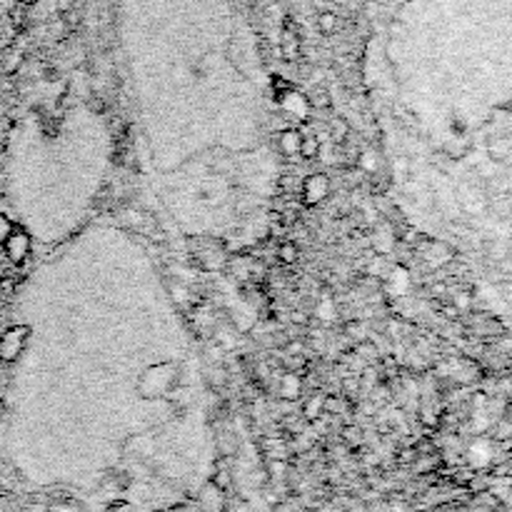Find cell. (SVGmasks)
I'll return each mask as SVG.
<instances>
[{"label": "cell", "instance_id": "1", "mask_svg": "<svg viewBox=\"0 0 512 512\" xmlns=\"http://www.w3.org/2000/svg\"><path fill=\"white\" fill-rule=\"evenodd\" d=\"M178 373L173 365H158L150 367L138 382V390L143 397H163L165 393H170V385L175 382V375Z\"/></svg>", "mask_w": 512, "mask_h": 512}, {"label": "cell", "instance_id": "2", "mask_svg": "<svg viewBox=\"0 0 512 512\" xmlns=\"http://www.w3.org/2000/svg\"><path fill=\"white\" fill-rule=\"evenodd\" d=\"M30 338V327L28 325H10L3 335H0V362H15L23 355L25 345H28Z\"/></svg>", "mask_w": 512, "mask_h": 512}, {"label": "cell", "instance_id": "3", "mask_svg": "<svg viewBox=\"0 0 512 512\" xmlns=\"http://www.w3.org/2000/svg\"><path fill=\"white\" fill-rule=\"evenodd\" d=\"M327 195H330V178L325 173L305 175L300 183V202L305 208H315L320 202H325Z\"/></svg>", "mask_w": 512, "mask_h": 512}, {"label": "cell", "instance_id": "4", "mask_svg": "<svg viewBox=\"0 0 512 512\" xmlns=\"http://www.w3.org/2000/svg\"><path fill=\"white\" fill-rule=\"evenodd\" d=\"M30 235H28V230L21 228V225H15L13 233L5 237V242H3V250H5V257H8V263H13V265H23L25 260L30 257Z\"/></svg>", "mask_w": 512, "mask_h": 512}, {"label": "cell", "instance_id": "5", "mask_svg": "<svg viewBox=\"0 0 512 512\" xmlns=\"http://www.w3.org/2000/svg\"><path fill=\"white\" fill-rule=\"evenodd\" d=\"M280 53H283L285 60H295L300 56V38L298 30L292 28V23L288 21L283 28V38H280Z\"/></svg>", "mask_w": 512, "mask_h": 512}, {"label": "cell", "instance_id": "6", "mask_svg": "<svg viewBox=\"0 0 512 512\" xmlns=\"http://www.w3.org/2000/svg\"><path fill=\"white\" fill-rule=\"evenodd\" d=\"M300 143H303V132H300L298 128H288V130H283L280 132V138H277V148H280V152L288 155V158L300 155Z\"/></svg>", "mask_w": 512, "mask_h": 512}, {"label": "cell", "instance_id": "7", "mask_svg": "<svg viewBox=\"0 0 512 512\" xmlns=\"http://www.w3.org/2000/svg\"><path fill=\"white\" fill-rule=\"evenodd\" d=\"M277 393L283 395L285 400H298L300 393H303V380H300V373H295V370H288V373H283Z\"/></svg>", "mask_w": 512, "mask_h": 512}, {"label": "cell", "instance_id": "8", "mask_svg": "<svg viewBox=\"0 0 512 512\" xmlns=\"http://www.w3.org/2000/svg\"><path fill=\"white\" fill-rule=\"evenodd\" d=\"M307 103H310V108H315V110H327L332 105V97H330V93H327V88L315 85L310 91V95H307Z\"/></svg>", "mask_w": 512, "mask_h": 512}, {"label": "cell", "instance_id": "9", "mask_svg": "<svg viewBox=\"0 0 512 512\" xmlns=\"http://www.w3.org/2000/svg\"><path fill=\"white\" fill-rule=\"evenodd\" d=\"M320 152V140L318 135H303V143H300V158L305 160H315Z\"/></svg>", "mask_w": 512, "mask_h": 512}, {"label": "cell", "instance_id": "10", "mask_svg": "<svg viewBox=\"0 0 512 512\" xmlns=\"http://www.w3.org/2000/svg\"><path fill=\"white\" fill-rule=\"evenodd\" d=\"M323 405H325V395L318 393V397H310L305 405V420H315L323 415Z\"/></svg>", "mask_w": 512, "mask_h": 512}, {"label": "cell", "instance_id": "11", "mask_svg": "<svg viewBox=\"0 0 512 512\" xmlns=\"http://www.w3.org/2000/svg\"><path fill=\"white\" fill-rule=\"evenodd\" d=\"M298 245L295 242H283L280 248H277V257H280V263H285V265H292L295 260H298Z\"/></svg>", "mask_w": 512, "mask_h": 512}, {"label": "cell", "instance_id": "12", "mask_svg": "<svg viewBox=\"0 0 512 512\" xmlns=\"http://www.w3.org/2000/svg\"><path fill=\"white\" fill-rule=\"evenodd\" d=\"M347 135H350V125H347V120L345 118L332 120V140H335L338 146H342V143H345Z\"/></svg>", "mask_w": 512, "mask_h": 512}, {"label": "cell", "instance_id": "13", "mask_svg": "<svg viewBox=\"0 0 512 512\" xmlns=\"http://www.w3.org/2000/svg\"><path fill=\"white\" fill-rule=\"evenodd\" d=\"M21 65H23V53H21V50H8L5 58H3V70H5V73H15Z\"/></svg>", "mask_w": 512, "mask_h": 512}, {"label": "cell", "instance_id": "14", "mask_svg": "<svg viewBox=\"0 0 512 512\" xmlns=\"http://www.w3.org/2000/svg\"><path fill=\"white\" fill-rule=\"evenodd\" d=\"M318 25H320V30H323L325 35L335 33V28H338V15L330 13V10H325V13H320V15H318Z\"/></svg>", "mask_w": 512, "mask_h": 512}, {"label": "cell", "instance_id": "15", "mask_svg": "<svg viewBox=\"0 0 512 512\" xmlns=\"http://www.w3.org/2000/svg\"><path fill=\"white\" fill-rule=\"evenodd\" d=\"M13 228H15L13 220H10L8 215L0 213V245H3V242H5V237L10 235V233H13Z\"/></svg>", "mask_w": 512, "mask_h": 512}, {"label": "cell", "instance_id": "16", "mask_svg": "<svg viewBox=\"0 0 512 512\" xmlns=\"http://www.w3.org/2000/svg\"><path fill=\"white\" fill-rule=\"evenodd\" d=\"M35 3H38V0H21V5H25V8H28V5H35Z\"/></svg>", "mask_w": 512, "mask_h": 512}, {"label": "cell", "instance_id": "17", "mask_svg": "<svg viewBox=\"0 0 512 512\" xmlns=\"http://www.w3.org/2000/svg\"><path fill=\"white\" fill-rule=\"evenodd\" d=\"M3 415H5V402L0 400V420H3Z\"/></svg>", "mask_w": 512, "mask_h": 512}]
</instances>
